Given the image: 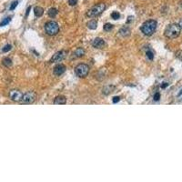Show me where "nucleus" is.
Listing matches in <instances>:
<instances>
[{"label":"nucleus","mask_w":182,"mask_h":182,"mask_svg":"<svg viewBox=\"0 0 182 182\" xmlns=\"http://www.w3.org/2000/svg\"><path fill=\"white\" fill-rule=\"evenodd\" d=\"M157 27H158L157 21L153 20V19H150V20H147L142 24V26L140 27V30L145 36L150 37L155 33Z\"/></svg>","instance_id":"f257e3e1"},{"label":"nucleus","mask_w":182,"mask_h":182,"mask_svg":"<svg viewBox=\"0 0 182 182\" xmlns=\"http://www.w3.org/2000/svg\"><path fill=\"white\" fill-rule=\"evenodd\" d=\"M181 32V27L179 24H170L166 27L164 31V35L166 37L169 39H173L178 37L180 35Z\"/></svg>","instance_id":"f03ea898"},{"label":"nucleus","mask_w":182,"mask_h":182,"mask_svg":"<svg viewBox=\"0 0 182 182\" xmlns=\"http://www.w3.org/2000/svg\"><path fill=\"white\" fill-rule=\"evenodd\" d=\"M106 9V5L104 3H99L97 4L96 6L93 7L90 10H88L87 13V16L88 17H95L99 16L100 14H102L104 12V10Z\"/></svg>","instance_id":"7ed1b4c3"},{"label":"nucleus","mask_w":182,"mask_h":182,"mask_svg":"<svg viewBox=\"0 0 182 182\" xmlns=\"http://www.w3.org/2000/svg\"><path fill=\"white\" fill-rule=\"evenodd\" d=\"M45 31L48 36H56L59 32V26L55 21H48L45 25Z\"/></svg>","instance_id":"20e7f679"},{"label":"nucleus","mask_w":182,"mask_h":182,"mask_svg":"<svg viewBox=\"0 0 182 182\" xmlns=\"http://www.w3.org/2000/svg\"><path fill=\"white\" fill-rule=\"evenodd\" d=\"M75 73L79 77H86L89 73V67L87 64H79L75 67Z\"/></svg>","instance_id":"39448f33"},{"label":"nucleus","mask_w":182,"mask_h":182,"mask_svg":"<svg viewBox=\"0 0 182 182\" xmlns=\"http://www.w3.org/2000/svg\"><path fill=\"white\" fill-rule=\"evenodd\" d=\"M37 99V93L34 91H28L26 94H23L22 97V103L24 104H32Z\"/></svg>","instance_id":"423d86ee"},{"label":"nucleus","mask_w":182,"mask_h":182,"mask_svg":"<svg viewBox=\"0 0 182 182\" xmlns=\"http://www.w3.org/2000/svg\"><path fill=\"white\" fill-rule=\"evenodd\" d=\"M67 56V51L66 50H60L57 52L55 55H53V57L50 59V63H56V62H60L64 60Z\"/></svg>","instance_id":"0eeeda50"},{"label":"nucleus","mask_w":182,"mask_h":182,"mask_svg":"<svg viewBox=\"0 0 182 182\" xmlns=\"http://www.w3.org/2000/svg\"><path fill=\"white\" fill-rule=\"evenodd\" d=\"M22 97H23V93L21 91H19V90L13 89V90H11L10 92H9V98H10V99L13 100V101H16V102L21 101Z\"/></svg>","instance_id":"6e6552de"},{"label":"nucleus","mask_w":182,"mask_h":182,"mask_svg":"<svg viewBox=\"0 0 182 182\" xmlns=\"http://www.w3.org/2000/svg\"><path fill=\"white\" fill-rule=\"evenodd\" d=\"M92 46L95 48H103L106 46V42L104 41V39L97 37L92 41Z\"/></svg>","instance_id":"1a4fd4ad"},{"label":"nucleus","mask_w":182,"mask_h":182,"mask_svg":"<svg viewBox=\"0 0 182 182\" xmlns=\"http://www.w3.org/2000/svg\"><path fill=\"white\" fill-rule=\"evenodd\" d=\"M66 71V66H64V65H57L55 67H54V70H53V73H54V75H56V76H61L63 73H65Z\"/></svg>","instance_id":"9d476101"},{"label":"nucleus","mask_w":182,"mask_h":182,"mask_svg":"<svg viewBox=\"0 0 182 182\" xmlns=\"http://www.w3.org/2000/svg\"><path fill=\"white\" fill-rule=\"evenodd\" d=\"M119 35L123 37H129L130 36V33H131V30L130 28L129 27H123L122 28H120L119 30Z\"/></svg>","instance_id":"9b49d317"},{"label":"nucleus","mask_w":182,"mask_h":182,"mask_svg":"<svg viewBox=\"0 0 182 182\" xmlns=\"http://www.w3.org/2000/svg\"><path fill=\"white\" fill-rule=\"evenodd\" d=\"M67 103V98L64 96H57L54 99V104L55 105H65Z\"/></svg>","instance_id":"f8f14e48"},{"label":"nucleus","mask_w":182,"mask_h":182,"mask_svg":"<svg viewBox=\"0 0 182 182\" xmlns=\"http://www.w3.org/2000/svg\"><path fill=\"white\" fill-rule=\"evenodd\" d=\"M85 53H86L85 49L82 48V47H79V48H77V49H76L75 51H74L73 57H83L85 55Z\"/></svg>","instance_id":"ddd939ff"},{"label":"nucleus","mask_w":182,"mask_h":182,"mask_svg":"<svg viewBox=\"0 0 182 182\" xmlns=\"http://www.w3.org/2000/svg\"><path fill=\"white\" fill-rule=\"evenodd\" d=\"M114 89H115L114 86H113V85H109V86H107V87H105L104 88H103L102 92H103V94H104V95L107 96V95H109L112 91H114Z\"/></svg>","instance_id":"4468645a"},{"label":"nucleus","mask_w":182,"mask_h":182,"mask_svg":"<svg viewBox=\"0 0 182 182\" xmlns=\"http://www.w3.org/2000/svg\"><path fill=\"white\" fill-rule=\"evenodd\" d=\"M87 26L88 28L91 29V30H95V29H97V20H95V19H92V20L87 22Z\"/></svg>","instance_id":"2eb2a0df"},{"label":"nucleus","mask_w":182,"mask_h":182,"mask_svg":"<svg viewBox=\"0 0 182 182\" xmlns=\"http://www.w3.org/2000/svg\"><path fill=\"white\" fill-rule=\"evenodd\" d=\"M34 14H35V16L39 17H42L43 14H44V9L40 7H36L34 8Z\"/></svg>","instance_id":"dca6fc26"},{"label":"nucleus","mask_w":182,"mask_h":182,"mask_svg":"<svg viewBox=\"0 0 182 182\" xmlns=\"http://www.w3.org/2000/svg\"><path fill=\"white\" fill-rule=\"evenodd\" d=\"M57 13H58L57 9V8H55V7L50 8V9H49V10H48V12H47L48 17H51V18L55 17L57 16Z\"/></svg>","instance_id":"f3484780"},{"label":"nucleus","mask_w":182,"mask_h":182,"mask_svg":"<svg viewBox=\"0 0 182 182\" xmlns=\"http://www.w3.org/2000/svg\"><path fill=\"white\" fill-rule=\"evenodd\" d=\"M2 64L7 67H9L12 66V60L9 57H5L4 59L2 60Z\"/></svg>","instance_id":"a211bd4d"},{"label":"nucleus","mask_w":182,"mask_h":182,"mask_svg":"<svg viewBox=\"0 0 182 182\" xmlns=\"http://www.w3.org/2000/svg\"><path fill=\"white\" fill-rule=\"evenodd\" d=\"M11 21V17H7V18H5L4 20L0 23V27H5V26H7V25Z\"/></svg>","instance_id":"6ab92c4d"},{"label":"nucleus","mask_w":182,"mask_h":182,"mask_svg":"<svg viewBox=\"0 0 182 182\" xmlns=\"http://www.w3.org/2000/svg\"><path fill=\"white\" fill-rule=\"evenodd\" d=\"M146 55L147 57V58H149V60H153V58H154V54L153 52H152L151 50H147L146 52Z\"/></svg>","instance_id":"aec40b11"},{"label":"nucleus","mask_w":182,"mask_h":182,"mask_svg":"<svg viewBox=\"0 0 182 182\" xmlns=\"http://www.w3.org/2000/svg\"><path fill=\"white\" fill-rule=\"evenodd\" d=\"M112 28H113V25L112 24L107 23V24L104 25V30L105 31H110Z\"/></svg>","instance_id":"412c9836"},{"label":"nucleus","mask_w":182,"mask_h":182,"mask_svg":"<svg viewBox=\"0 0 182 182\" xmlns=\"http://www.w3.org/2000/svg\"><path fill=\"white\" fill-rule=\"evenodd\" d=\"M111 17L113 18V19H115V20H117V19H119V17H120V14L119 13V12H113L112 14H111Z\"/></svg>","instance_id":"4be33fe9"},{"label":"nucleus","mask_w":182,"mask_h":182,"mask_svg":"<svg viewBox=\"0 0 182 182\" xmlns=\"http://www.w3.org/2000/svg\"><path fill=\"white\" fill-rule=\"evenodd\" d=\"M11 48H12V46L11 45H7V46H5L3 47V52H8L9 50H11Z\"/></svg>","instance_id":"5701e85b"},{"label":"nucleus","mask_w":182,"mask_h":182,"mask_svg":"<svg viewBox=\"0 0 182 182\" xmlns=\"http://www.w3.org/2000/svg\"><path fill=\"white\" fill-rule=\"evenodd\" d=\"M68 4H69L70 6L74 7L77 4V0H68Z\"/></svg>","instance_id":"b1692460"},{"label":"nucleus","mask_w":182,"mask_h":182,"mask_svg":"<svg viewBox=\"0 0 182 182\" xmlns=\"http://www.w3.org/2000/svg\"><path fill=\"white\" fill-rule=\"evenodd\" d=\"M17 4H18V1H15V2H13L12 5H11V7H10V10H14V9L17 7Z\"/></svg>","instance_id":"393cba45"},{"label":"nucleus","mask_w":182,"mask_h":182,"mask_svg":"<svg viewBox=\"0 0 182 182\" xmlns=\"http://www.w3.org/2000/svg\"><path fill=\"white\" fill-rule=\"evenodd\" d=\"M159 98H160V94L159 93H156V94L154 95V100L158 101V100H159Z\"/></svg>","instance_id":"a878e982"},{"label":"nucleus","mask_w":182,"mask_h":182,"mask_svg":"<svg viewBox=\"0 0 182 182\" xmlns=\"http://www.w3.org/2000/svg\"><path fill=\"white\" fill-rule=\"evenodd\" d=\"M120 100V97H115L114 98H113V103H117Z\"/></svg>","instance_id":"bb28decb"},{"label":"nucleus","mask_w":182,"mask_h":182,"mask_svg":"<svg viewBox=\"0 0 182 182\" xmlns=\"http://www.w3.org/2000/svg\"><path fill=\"white\" fill-rule=\"evenodd\" d=\"M168 86H169L168 83H163V84H162V86H161V87H162V88H165V87H167Z\"/></svg>","instance_id":"cd10ccee"},{"label":"nucleus","mask_w":182,"mask_h":182,"mask_svg":"<svg viewBox=\"0 0 182 182\" xmlns=\"http://www.w3.org/2000/svg\"><path fill=\"white\" fill-rule=\"evenodd\" d=\"M30 9H31V7H28V9H27V14H26V16H27V15H28V13H29V10H30Z\"/></svg>","instance_id":"c85d7f7f"},{"label":"nucleus","mask_w":182,"mask_h":182,"mask_svg":"<svg viewBox=\"0 0 182 182\" xmlns=\"http://www.w3.org/2000/svg\"><path fill=\"white\" fill-rule=\"evenodd\" d=\"M179 26H180V27H181V28H182V20H181V21H180V23H179Z\"/></svg>","instance_id":"c756f323"}]
</instances>
